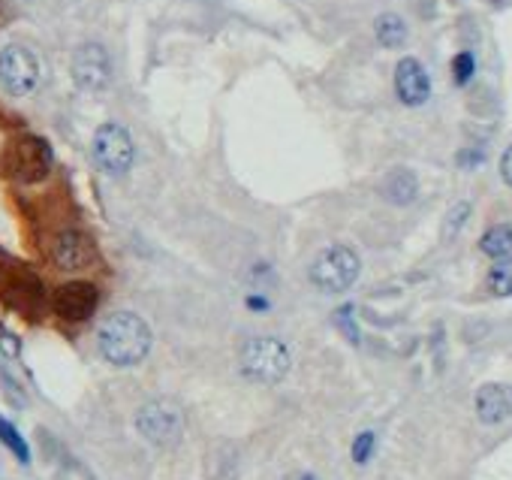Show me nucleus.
Masks as SVG:
<instances>
[{"label": "nucleus", "instance_id": "obj_4", "mask_svg": "<svg viewBox=\"0 0 512 480\" xmlns=\"http://www.w3.org/2000/svg\"><path fill=\"white\" fill-rule=\"evenodd\" d=\"M91 158L105 176H127L136 163V146H133L127 128L121 124H100L91 139Z\"/></svg>", "mask_w": 512, "mask_h": 480}, {"label": "nucleus", "instance_id": "obj_8", "mask_svg": "<svg viewBox=\"0 0 512 480\" xmlns=\"http://www.w3.org/2000/svg\"><path fill=\"white\" fill-rule=\"evenodd\" d=\"M136 429L151 444H172V441H178L181 429H185V417H181L178 405H172L166 399H154L139 408Z\"/></svg>", "mask_w": 512, "mask_h": 480}, {"label": "nucleus", "instance_id": "obj_11", "mask_svg": "<svg viewBox=\"0 0 512 480\" xmlns=\"http://www.w3.org/2000/svg\"><path fill=\"white\" fill-rule=\"evenodd\" d=\"M395 94L404 107H422L431 97V76L417 57H401L395 66Z\"/></svg>", "mask_w": 512, "mask_h": 480}, {"label": "nucleus", "instance_id": "obj_28", "mask_svg": "<svg viewBox=\"0 0 512 480\" xmlns=\"http://www.w3.org/2000/svg\"><path fill=\"white\" fill-rule=\"evenodd\" d=\"M6 266V254L4 251H0V269H4Z\"/></svg>", "mask_w": 512, "mask_h": 480}, {"label": "nucleus", "instance_id": "obj_23", "mask_svg": "<svg viewBox=\"0 0 512 480\" xmlns=\"http://www.w3.org/2000/svg\"><path fill=\"white\" fill-rule=\"evenodd\" d=\"M0 351L6 353V357H18V351H22V344H18L15 335L9 332H0Z\"/></svg>", "mask_w": 512, "mask_h": 480}, {"label": "nucleus", "instance_id": "obj_7", "mask_svg": "<svg viewBox=\"0 0 512 480\" xmlns=\"http://www.w3.org/2000/svg\"><path fill=\"white\" fill-rule=\"evenodd\" d=\"M52 146L43 137H22L9 148V172H13V179L25 181V185L43 181L52 172Z\"/></svg>", "mask_w": 512, "mask_h": 480}, {"label": "nucleus", "instance_id": "obj_21", "mask_svg": "<svg viewBox=\"0 0 512 480\" xmlns=\"http://www.w3.org/2000/svg\"><path fill=\"white\" fill-rule=\"evenodd\" d=\"M473 73H477V57H473V52H458L456 61H452V79H456V85H467L473 79Z\"/></svg>", "mask_w": 512, "mask_h": 480}, {"label": "nucleus", "instance_id": "obj_25", "mask_svg": "<svg viewBox=\"0 0 512 480\" xmlns=\"http://www.w3.org/2000/svg\"><path fill=\"white\" fill-rule=\"evenodd\" d=\"M458 163L461 167H477V163H482V151H461Z\"/></svg>", "mask_w": 512, "mask_h": 480}, {"label": "nucleus", "instance_id": "obj_18", "mask_svg": "<svg viewBox=\"0 0 512 480\" xmlns=\"http://www.w3.org/2000/svg\"><path fill=\"white\" fill-rule=\"evenodd\" d=\"M9 300L22 305V309H36L43 302V287L36 281H18L9 287Z\"/></svg>", "mask_w": 512, "mask_h": 480}, {"label": "nucleus", "instance_id": "obj_20", "mask_svg": "<svg viewBox=\"0 0 512 480\" xmlns=\"http://www.w3.org/2000/svg\"><path fill=\"white\" fill-rule=\"evenodd\" d=\"M374 450H376V435H374V432H359L356 441H353V447H350V456H353L356 465H365L374 456Z\"/></svg>", "mask_w": 512, "mask_h": 480}, {"label": "nucleus", "instance_id": "obj_19", "mask_svg": "<svg viewBox=\"0 0 512 480\" xmlns=\"http://www.w3.org/2000/svg\"><path fill=\"white\" fill-rule=\"evenodd\" d=\"M473 212V206L467 203V199H461V203H456L449 209V215H447V227H443V236L447 239H456L461 233V227L467 224V218Z\"/></svg>", "mask_w": 512, "mask_h": 480}, {"label": "nucleus", "instance_id": "obj_10", "mask_svg": "<svg viewBox=\"0 0 512 480\" xmlns=\"http://www.w3.org/2000/svg\"><path fill=\"white\" fill-rule=\"evenodd\" d=\"M94 257H96L94 242L82 230H61V233L55 236L52 260L57 269H64V272H79V269L94 263Z\"/></svg>", "mask_w": 512, "mask_h": 480}, {"label": "nucleus", "instance_id": "obj_14", "mask_svg": "<svg viewBox=\"0 0 512 480\" xmlns=\"http://www.w3.org/2000/svg\"><path fill=\"white\" fill-rule=\"evenodd\" d=\"M374 34H376V43H380L383 49H401V46L407 43V25H404V18L395 15V13H383L380 18H376Z\"/></svg>", "mask_w": 512, "mask_h": 480}, {"label": "nucleus", "instance_id": "obj_5", "mask_svg": "<svg viewBox=\"0 0 512 480\" xmlns=\"http://www.w3.org/2000/svg\"><path fill=\"white\" fill-rule=\"evenodd\" d=\"M40 85V61L22 43H13L0 52V88L9 97H27Z\"/></svg>", "mask_w": 512, "mask_h": 480}, {"label": "nucleus", "instance_id": "obj_3", "mask_svg": "<svg viewBox=\"0 0 512 480\" xmlns=\"http://www.w3.org/2000/svg\"><path fill=\"white\" fill-rule=\"evenodd\" d=\"M362 260L350 245H332L311 263V284L323 293H344L359 281Z\"/></svg>", "mask_w": 512, "mask_h": 480}, {"label": "nucleus", "instance_id": "obj_13", "mask_svg": "<svg viewBox=\"0 0 512 480\" xmlns=\"http://www.w3.org/2000/svg\"><path fill=\"white\" fill-rule=\"evenodd\" d=\"M380 194L389 199L392 206H410L413 199L419 197V179H417V172L404 169V167L392 169L389 176L383 179Z\"/></svg>", "mask_w": 512, "mask_h": 480}, {"label": "nucleus", "instance_id": "obj_2", "mask_svg": "<svg viewBox=\"0 0 512 480\" xmlns=\"http://www.w3.org/2000/svg\"><path fill=\"white\" fill-rule=\"evenodd\" d=\"M238 366L247 381L280 383L289 374L293 357H289L286 344L275 335H256V339L245 342V348L238 353Z\"/></svg>", "mask_w": 512, "mask_h": 480}, {"label": "nucleus", "instance_id": "obj_9", "mask_svg": "<svg viewBox=\"0 0 512 480\" xmlns=\"http://www.w3.org/2000/svg\"><path fill=\"white\" fill-rule=\"evenodd\" d=\"M55 311L66 323H85L100 305V291L91 281H66L55 291Z\"/></svg>", "mask_w": 512, "mask_h": 480}, {"label": "nucleus", "instance_id": "obj_6", "mask_svg": "<svg viewBox=\"0 0 512 480\" xmlns=\"http://www.w3.org/2000/svg\"><path fill=\"white\" fill-rule=\"evenodd\" d=\"M70 73H73L75 88H82L88 94H100L112 85V57L100 43H82L79 49L73 52Z\"/></svg>", "mask_w": 512, "mask_h": 480}, {"label": "nucleus", "instance_id": "obj_16", "mask_svg": "<svg viewBox=\"0 0 512 480\" xmlns=\"http://www.w3.org/2000/svg\"><path fill=\"white\" fill-rule=\"evenodd\" d=\"M486 287H488L491 296H512V254L491 266V272L486 278Z\"/></svg>", "mask_w": 512, "mask_h": 480}, {"label": "nucleus", "instance_id": "obj_12", "mask_svg": "<svg viewBox=\"0 0 512 480\" xmlns=\"http://www.w3.org/2000/svg\"><path fill=\"white\" fill-rule=\"evenodd\" d=\"M477 417L486 426H497L512 417V387L507 383H486L477 393Z\"/></svg>", "mask_w": 512, "mask_h": 480}, {"label": "nucleus", "instance_id": "obj_15", "mask_svg": "<svg viewBox=\"0 0 512 480\" xmlns=\"http://www.w3.org/2000/svg\"><path fill=\"white\" fill-rule=\"evenodd\" d=\"M479 251L486 257H495V260H504L512 254V224H495L486 230L479 239Z\"/></svg>", "mask_w": 512, "mask_h": 480}, {"label": "nucleus", "instance_id": "obj_24", "mask_svg": "<svg viewBox=\"0 0 512 480\" xmlns=\"http://www.w3.org/2000/svg\"><path fill=\"white\" fill-rule=\"evenodd\" d=\"M500 176H504V181L512 188V146L504 151V158H500Z\"/></svg>", "mask_w": 512, "mask_h": 480}, {"label": "nucleus", "instance_id": "obj_26", "mask_svg": "<svg viewBox=\"0 0 512 480\" xmlns=\"http://www.w3.org/2000/svg\"><path fill=\"white\" fill-rule=\"evenodd\" d=\"M247 309H254V311H268V300H266V296H247Z\"/></svg>", "mask_w": 512, "mask_h": 480}, {"label": "nucleus", "instance_id": "obj_1", "mask_svg": "<svg viewBox=\"0 0 512 480\" xmlns=\"http://www.w3.org/2000/svg\"><path fill=\"white\" fill-rule=\"evenodd\" d=\"M96 351L105 363L118 369L139 366L151 351V330L139 314L115 311L100 323L96 332Z\"/></svg>", "mask_w": 512, "mask_h": 480}, {"label": "nucleus", "instance_id": "obj_27", "mask_svg": "<svg viewBox=\"0 0 512 480\" xmlns=\"http://www.w3.org/2000/svg\"><path fill=\"white\" fill-rule=\"evenodd\" d=\"M284 480H320V477L311 475V472H296V475H289V477H284Z\"/></svg>", "mask_w": 512, "mask_h": 480}, {"label": "nucleus", "instance_id": "obj_22", "mask_svg": "<svg viewBox=\"0 0 512 480\" xmlns=\"http://www.w3.org/2000/svg\"><path fill=\"white\" fill-rule=\"evenodd\" d=\"M335 323L341 326V332H344L353 344H359L362 335H359V323H356L353 305H341V309H337V314H335Z\"/></svg>", "mask_w": 512, "mask_h": 480}, {"label": "nucleus", "instance_id": "obj_17", "mask_svg": "<svg viewBox=\"0 0 512 480\" xmlns=\"http://www.w3.org/2000/svg\"><path fill=\"white\" fill-rule=\"evenodd\" d=\"M0 441H4L9 450H13L18 463H25V465L31 463V447H27V441L22 438V432H18V429L9 424V420H4V417H0Z\"/></svg>", "mask_w": 512, "mask_h": 480}]
</instances>
